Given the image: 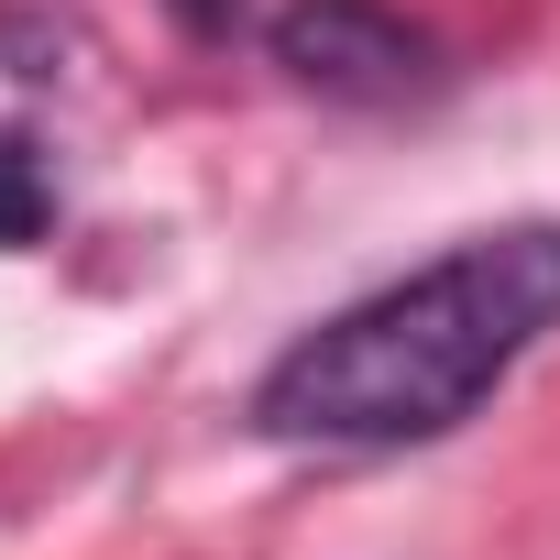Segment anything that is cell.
<instances>
[{"instance_id": "1", "label": "cell", "mask_w": 560, "mask_h": 560, "mask_svg": "<svg viewBox=\"0 0 560 560\" xmlns=\"http://www.w3.org/2000/svg\"><path fill=\"white\" fill-rule=\"evenodd\" d=\"M560 330V220H505L330 308L253 385V429L298 451H407L462 429Z\"/></svg>"}, {"instance_id": "3", "label": "cell", "mask_w": 560, "mask_h": 560, "mask_svg": "<svg viewBox=\"0 0 560 560\" xmlns=\"http://www.w3.org/2000/svg\"><path fill=\"white\" fill-rule=\"evenodd\" d=\"M45 209H34V176H23V154H0V242H23Z\"/></svg>"}, {"instance_id": "2", "label": "cell", "mask_w": 560, "mask_h": 560, "mask_svg": "<svg viewBox=\"0 0 560 560\" xmlns=\"http://www.w3.org/2000/svg\"><path fill=\"white\" fill-rule=\"evenodd\" d=\"M275 56H287L308 89H330V100H407V89H429V45L396 12H374V0H298V12L275 23Z\"/></svg>"}]
</instances>
